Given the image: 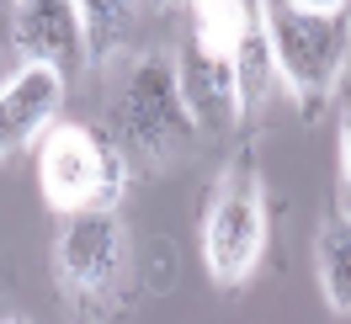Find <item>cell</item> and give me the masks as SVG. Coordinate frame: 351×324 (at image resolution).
I'll return each mask as SVG.
<instances>
[{
	"mask_svg": "<svg viewBox=\"0 0 351 324\" xmlns=\"http://www.w3.org/2000/svg\"><path fill=\"white\" fill-rule=\"evenodd\" d=\"M112 75L107 96V133L117 149L128 154L138 175H165L176 171L186 154L202 144V128L186 96H181V75H176V48L149 43L133 48Z\"/></svg>",
	"mask_w": 351,
	"mask_h": 324,
	"instance_id": "cell-1",
	"label": "cell"
},
{
	"mask_svg": "<svg viewBox=\"0 0 351 324\" xmlns=\"http://www.w3.org/2000/svg\"><path fill=\"white\" fill-rule=\"evenodd\" d=\"M48 266H53V292L69 319L101 324L138 303V245L123 223V208L59 213Z\"/></svg>",
	"mask_w": 351,
	"mask_h": 324,
	"instance_id": "cell-2",
	"label": "cell"
},
{
	"mask_svg": "<svg viewBox=\"0 0 351 324\" xmlns=\"http://www.w3.org/2000/svg\"><path fill=\"white\" fill-rule=\"evenodd\" d=\"M197 245L208 282L219 292H245L271 250V192L261 175V144L256 133H240V144L219 165L213 186L202 197Z\"/></svg>",
	"mask_w": 351,
	"mask_h": 324,
	"instance_id": "cell-3",
	"label": "cell"
},
{
	"mask_svg": "<svg viewBox=\"0 0 351 324\" xmlns=\"http://www.w3.org/2000/svg\"><path fill=\"white\" fill-rule=\"evenodd\" d=\"M133 186V165L107 128L59 117L38 144V192L53 213L123 208Z\"/></svg>",
	"mask_w": 351,
	"mask_h": 324,
	"instance_id": "cell-4",
	"label": "cell"
},
{
	"mask_svg": "<svg viewBox=\"0 0 351 324\" xmlns=\"http://www.w3.org/2000/svg\"><path fill=\"white\" fill-rule=\"evenodd\" d=\"M261 11L271 27L282 90L304 112V123H319L351 64V11L346 16H314V11H293L282 0H261Z\"/></svg>",
	"mask_w": 351,
	"mask_h": 324,
	"instance_id": "cell-5",
	"label": "cell"
},
{
	"mask_svg": "<svg viewBox=\"0 0 351 324\" xmlns=\"http://www.w3.org/2000/svg\"><path fill=\"white\" fill-rule=\"evenodd\" d=\"M0 53L16 64H53L69 86L90 75L86 22L75 0H11L0 16Z\"/></svg>",
	"mask_w": 351,
	"mask_h": 324,
	"instance_id": "cell-6",
	"label": "cell"
},
{
	"mask_svg": "<svg viewBox=\"0 0 351 324\" xmlns=\"http://www.w3.org/2000/svg\"><path fill=\"white\" fill-rule=\"evenodd\" d=\"M69 80L53 64H16L0 80V160H22L64 117Z\"/></svg>",
	"mask_w": 351,
	"mask_h": 324,
	"instance_id": "cell-7",
	"label": "cell"
},
{
	"mask_svg": "<svg viewBox=\"0 0 351 324\" xmlns=\"http://www.w3.org/2000/svg\"><path fill=\"white\" fill-rule=\"evenodd\" d=\"M176 75H181V96L197 117L202 138H234L245 133V117H240V86H234V64L197 48L186 32L176 43Z\"/></svg>",
	"mask_w": 351,
	"mask_h": 324,
	"instance_id": "cell-8",
	"label": "cell"
},
{
	"mask_svg": "<svg viewBox=\"0 0 351 324\" xmlns=\"http://www.w3.org/2000/svg\"><path fill=\"white\" fill-rule=\"evenodd\" d=\"M234 86H240V117H245V133L261 128L271 96L282 90V75H277V48H271V27H266V11L261 0L250 5V22H245V38L234 48Z\"/></svg>",
	"mask_w": 351,
	"mask_h": 324,
	"instance_id": "cell-9",
	"label": "cell"
},
{
	"mask_svg": "<svg viewBox=\"0 0 351 324\" xmlns=\"http://www.w3.org/2000/svg\"><path fill=\"white\" fill-rule=\"evenodd\" d=\"M86 22L90 75H107L133 53V32L144 22V0H75Z\"/></svg>",
	"mask_w": 351,
	"mask_h": 324,
	"instance_id": "cell-10",
	"label": "cell"
},
{
	"mask_svg": "<svg viewBox=\"0 0 351 324\" xmlns=\"http://www.w3.org/2000/svg\"><path fill=\"white\" fill-rule=\"evenodd\" d=\"M314 277L335 319H351V213H330L314 234Z\"/></svg>",
	"mask_w": 351,
	"mask_h": 324,
	"instance_id": "cell-11",
	"label": "cell"
},
{
	"mask_svg": "<svg viewBox=\"0 0 351 324\" xmlns=\"http://www.w3.org/2000/svg\"><path fill=\"white\" fill-rule=\"evenodd\" d=\"M250 5L256 0H186L181 5V32L197 48H208V53L234 59V48L245 38V22H250Z\"/></svg>",
	"mask_w": 351,
	"mask_h": 324,
	"instance_id": "cell-12",
	"label": "cell"
},
{
	"mask_svg": "<svg viewBox=\"0 0 351 324\" xmlns=\"http://www.w3.org/2000/svg\"><path fill=\"white\" fill-rule=\"evenodd\" d=\"M341 197H346V213H351V107L341 117Z\"/></svg>",
	"mask_w": 351,
	"mask_h": 324,
	"instance_id": "cell-13",
	"label": "cell"
},
{
	"mask_svg": "<svg viewBox=\"0 0 351 324\" xmlns=\"http://www.w3.org/2000/svg\"><path fill=\"white\" fill-rule=\"evenodd\" d=\"M282 5H293V11H314V16H346L351 0H282Z\"/></svg>",
	"mask_w": 351,
	"mask_h": 324,
	"instance_id": "cell-14",
	"label": "cell"
},
{
	"mask_svg": "<svg viewBox=\"0 0 351 324\" xmlns=\"http://www.w3.org/2000/svg\"><path fill=\"white\" fill-rule=\"evenodd\" d=\"M149 5H160V11H181L186 0H149Z\"/></svg>",
	"mask_w": 351,
	"mask_h": 324,
	"instance_id": "cell-15",
	"label": "cell"
},
{
	"mask_svg": "<svg viewBox=\"0 0 351 324\" xmlns=\"http://www.w3.org/2000/svg\"><path fill=\"white\" fill-rule=\"evenodd\" d=\"M5 282H11V277H5V271H0V298H5Z\"/></svg>",
	"mask_w": 351,
	"mask_h": 324,
	"instance_id": "cell-16",
	"label": "cell"
}]
</instances>
